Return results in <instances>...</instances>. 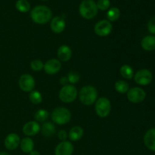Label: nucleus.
<instances>
[{
	"label": "nucleus",
	"instance_id": "nucleus-1",
	"mask_svg": "<svg viewBox=\"0 0 155 155\" xmlns=\"http://www.w3.org/2000/svg\"><path fill=\"white\" fill-rule=\"evenodd\" d=\"M30 18L35 24L43 25L51 21L52 12L48 6L37 5L30 12Z\"/></svg>",
	"mask_w": 155,
	"mask_h": 155
},
{
	"label": "nucleus",
	"instance_id": "nucleus-2",
	"mask_svg": "<svg viewBox=\"0 0 155 155\" xmlns=\"http://www.w3.org/2000/svg\"><path fill=\"white\" fill-rule=\"evenodd\" d=\"M79 98L84 105H92L98 99V92L96 88L87 85L81 88L79 92Z\"/></svg>",
	"mask_w": 155,
	"mask_h": 155
},
{
	"label": "nucleus",
	"instance_id": "nucleus-3",
	"mask_svg": "<svg viewBox=\"0 0 155 155\" xmlns=\"http://www.w3.org/2000/svg\"><path fill=\"white\" fill-rule=\"evenodd\" d=\"M98 8L94 0H83L79 6V13L82 18L86 20H92L98 14Z\"/></svg>",
	"mask_w": 155,
	"mask_h": 155
},
{
	"label": "nucleus",
	"instance_id": "nucleus-4",
	"mask_svg": "<svg viewBox=\"0 0 155 155\" xmlns=\"http://www.w3.org/2000/svg\"><path fill=\"white\" fill-rule=\"evenodd\" d=\"M51 120L58 125H64L70 122L72 115L71 111L64 107H58L50 114Z\"/></svg>",
	"mask_w": 155,
	"mask_h": 155
},
{
	"label": "nucleus",
	"instance_id": "nucleus-5",
	"mask_svg": "<svg viewBox=\"0 0 155 155\" xmlns=\"http://www.w3.org/2000/svg\"><path fill=\"white\" fill-rule=\"evenodd\" d=\"M77 89L74 85L68 84L64 86L60 89L58 93V98L62 102L71 103L75 101L77 98Z\"/></svg>",
	"mask_w": 155,
	"mask_h": 155
},
{
	"label": "nucleus",
	"instance_id": "nucleus-6",
	"mask_svg": "<svg viewBox=\"0 0 155 155\" xmlns=\"http://www.w3.org/2000/svg\"><path fill=\"white\" fill-rule=\"evenodd\" d=\"M95 110L99 117H107L111 110V103L106 97H101L95 101Z\"/></svg>",
	"mask_w": 155,
	"mask_h": 155
},
{
	"label": "nucleus",
	"instance_id": "nucleus-7",
	"mask_svg": "<svg viewBox=\"0 0 155 155\" xmlns=\"http://www.w3.org/2000/svg\"><path fill=\"white\" fill-rule=\"evenodd\" d=\"M113 30L111 22L107 20H101L97 22L94 27V32L100 37H105L109 36Z\"/></svg>",
	"mask_w": 155,
	"mask_h": 155
},
{
	"label": "nucleus",
	"instance_id": "nucleus-8",
	"mask_svg": "<svg viewBox=\"0 0 155 155\" xmlns=\"http://www.w3.org/2000/svg\"><path fill=\"white\" fill-rule=\"evenodd\" d=\"M127 98L133 104H139L142 102L146 98V92L142 88L133 87L129 89L127 93Z\"/></svg>",
	"mask_w": 155,
	"mask_h": 155
},
{
	"label": "nucleus",
	"instance_id": "nucleus-9",
	"mask_svg": "<svg viewBox=\"0 0 155 155\" xmlns=\"http://www.w3.org/2000/svg\"><path fill=\"white\" fill-rule=\"evenodd\" d=\"M18 84H19L20 89L23 92H30L34 90L36 81L32 75L29 74H24L20 77Z\"/></svg>",
	"mask_w": 155,
	"mask_h": 155
},
{
	"label": "nucleus",
	"instance_id": "nucleus-10",
	"mask_svg": "<svg viewBox=\"0 0 155 155\" xmlns=\"http://www.w3.org/2000/svg\"><path fill=\"white\" fill-rule=\"evenodd\" d=\"M133 77L135 82L139 86H148L153 80L152 73L148 69L139 70Z\"/></svg>",
	"mask_w": 155,
	"mask_h": 155
},
{
	"label": "nucleus",
	"instance_id": "nucleus-11",
	"mask_svg": "<svg viewBox=\"0 0 155 155\" xmlns=\"http://www.w3.org/2000/svg\"><path fill=\"white\" fill-rule=\"evenodd\" d=\"M61 69V62L58 58H51L44 64L43 70L48 75H54Z\"/></svg>",
	"mask_w": 155,
	"mask_h": 155
},
{
	"label": "nucleus",
	"instance_id": "nucleus-12",
	"mask_svg": "<svg viewBox=\"0 0 155 155\" xmlns=\"http://www.w3.org/2000/svg\"><path fill=\"white\" fill-rule=\"evenodd\" d=\"M74 148L73 144L69 141H62L57 145L54 149L55 155H72Z\"/></svg>",
	"mask_w": 155,
	"mask_h": 155
},
{
	"label": "nucleus",
	"instance_id": "nucleus-13",
	"mask_svg": "<svg viewBox=\"0 0 155 155\" xmlns=\"http://www.w3.org/2000/svg\"><path fill=\"white\" fill-rule=\"evenodd\" d=\"M41 127L38 122L36 120L29 121V122L26 123L24 126H23L22 131L24 135H26L28 137H31V136H34L37 135L38 133L40 132Z\"/></svg>",
	"mask_w": 155,
	"mask_h": 155
},
{
	"label": "nucleus",
	"instance_id": "nucleus-14",
	"mask_svg": "<svg viewBox=\"0 0 155 155\" xmlns=\"http://www.w3.org/2000/svg\"><path fill=\"white\" fill-rule=\"evenodd\" d=\"M21 139L18 134L15 133H9L5 137L4 141V145L6 149L9 151H14L20 146Z\"/></svg>",
	"mask_w": 155,
	"mask_h": 155
},
{
	"label": "nucleus",
	"instance_id": "nucleus-15",
	"mask_svg": "<svg viewBox=\"0 0 155 155\" xmlns=\"http://www.w3.org/2000/svg\"><path fill=\"white\" fill-rule=\"evenodd\" d=\"M66 27V23L64 19L61 17L55 16L51 18L50 21V28L54 33H61L64 30Z\"/></svg>",
	"mask_w": 155,
	"mask_h": 155
},
{
	"label": "nucleus",
	"instance_id": "nucleus-16",
	"mask_svg": "<svg viewBox=\"0 0 155 155\" xmlns=\"http://www.w3.org/2000/svg\"><path fill=\"white\" fill-rule=\"evenodd\" d=\"M143 141L148 149L155 152V128L150 129L145 133Z\"/></svg>",
	"mask_w": 155,
	"mask_h": 155
},
{
	"label": "nucleus",
	"instance_id": "nucleus-17",
	"mask_svg": "<svg viewBox=\"0 0 155 155\" xmlns=\"http://www.w3.org/2000/svg\"><path fill=\"white\" fill-rule=\"evenodd\" d=\"M57 55L61 62L69 61L72 58V50L68 45H62L58 48Z\"/></svg>",
	"mask_w": 155,
	"mask_h": 155
},
{
	"label": "nucleus",
	"instance_id": "nucleus-18",
	"mask_svg": "<svg viewBox=\"0 0 155 155\" xmlns=\"http://www.w3.org/2000/svg\"><path fill=\"white\" fill-rule=\"evenodd\" d=\"M84 130L80 126H74L70 130L68 133V138L72 142H77L83 138Z\"/></svg>",
	"mask_w": 155,
	"mask_h": 155
},
{
	"label": "nucleus",
	"instance_id": "nucleus-19",
	"mask_svg": "<svg viewBox=\"0 0 155 155\" xmlns=\"http://www.w3.org/2000/svg\"><path fill=\"white\" fill-rule=\"evenodd\" d=\"M141 46L145 51H154L155 50V36L148 35L145 36L141 41Z\"/></svg>",
	"mask_w": 155,
	"mask_h": 155
},
{
	"label": "nucleus",
	"instance_id": "nucleus-20",
	"mask_svg": "<svg viewBox=\"0 0 155 155\" xmlns=\"http://www.w3.org/2000/svg\"><path fill=\"white\" fill-rule=\"evenodd\" d=\"M35 144L33 139L30 137H25L22 139L20 142V147L21 151L26 154H29L34 150Z\"/></svg>",
	"mask_w": 155,
	"mask_h": 155
},
{
	"label": "nucleus",
	"instance_id": "nucleus-21",
	"mask_svg": "<svg viewBox=\"0 0 155 155\" xmlns=\"http://www.w3.org/2000/svg\"><path fill=\"white\" fill-rule=\"evenodd\" d=\"M41 133L45 137L49 138L54 136L56 133L55 126L51 122H45L41 127Z\"/></svg>",
	"mask_w": 155,
	"mask_h": 155
},
{
	"label": "nucleus",
	"instance_id": "nucleus-22",
	"mask_svg": "<svg viewBox=\"0 0 155 155\" xmlns=\"http://www.w3.org/2000/svg\"><path fill=\"white\" fill-rule=\"evenodd\" d=\"M120 74L124 78L131 80L134 77V71L133 68L129 64H124L120 68Z\"/></svg>",
	"mask_w": 155,
	"mask_h": 155
},
{
	"label": "nucleus",
	"instance_id": "nucleus-23",
	"mask_svg": "<svg viewBox=\"0 0 155 155\" xmlns=\"http://www.w3.org/2000/svg\"><path fill=\"white\" fill-rule=\"evenodd\" d=\"M120 17V11L117 7H112L107 10V18L110 22L117 21Z\"/></svg>",
	"mask_w": 155,
	"mask_h": 155
},
{
	"label": "nucleus",
	"instance_id": "nucleus-24",
	"mask_svg": "<svg viewBox=\"0 0 155 155\" xmlns=\"http://www.w3.org/2000/svg\"><path fill=\"white\" fill-rule=\"evenodd\" d=\"M114 89L118 93L125 94L130 89V85L125 80H117L114 84Z\"/></svg>",
	"mask_w": 155,
	"mask_h": 155
},
{
	"label": "nucleus",
	"instance_id": "nucleus-25",
	"mask_svg": "<svg viewBox=\"0 0 155 155\" xmlns=\"http://www.w3.org/2000/svg\"><path fill=\"white\" fill-rule=\"evenodd\" d=\"M15 8L21 13H27L30 10V4L27 0H18L15 3Z\"/></svg>",
	"mask_w": 155,
	"mask_h": 155
},
{
	"label": "nucleus",
	"instance_id": "nucleus-26",
	"mask_svg": "<svg viewBox=\"0 0 155 155\" xmlns=\"http://www.w3.org/2000/svg\"><path fill=\"white\" fill-rule=\"evenodd\" d=\"M50 114L45 109H39L34 114V118L36 122H45L49 117Z\"/></svg>",
	"mask_w": 155,
	"mask_h": 155
},
{
	"label": "nucleus",
	"instance_id": "nucleus-27",
	"mask_svg": "<svg viewBox=\"0 0 155 155\" xmlns=\"http://www.w3.org/2000/svg\"><path fill=\"white\" fill-rule=\"evenodd\" d=\"M29 99L33 104H39L42 101V95L37 90H33L30 92Z\"/></svg>",
	"mask_w": 155,
	"mask_h": 155
},
{
	"label": "nucleus",
	"instance_id": "nucleus-28",
	"mask_svg": "<svg viewBox=\"0 0 155 155\" xmlns=\"http://www.w3.org/2000/svg\"><path fill=\"white\" fill-rule=\"evenodd\" d=\"M44 68V63L39 59H35L30 62V68L33 70V71L36 72H39V71H42Z\"/></svg>",
	"mask_w": 155,
	"mask_h": 155
},
{
	"label": "nucleus",
	"instance_id": "nucleus-29",
	"mask_svg": "<svg viewBox=\"0 0 155 155\" xmlns=\"http://www.w3.org/2000/svg\"><path fill=\"white\" fill-rule=\"evenodd\" d=\"M67 77H68L69 83L72 85L79 83L80 80V76L77 71H71V72H69L68 74Z\"/></svg>",
	"mask_w": 155,
	"mask_h": 155
},
{
	"label": "nucleus",
	"instance_id": "nucleus-30",
	"mask_svg": "<svg viewBox=\"0 0 155 155\" xmlns=\"http://www.w3.org/2000/svg\"><path fill=\"white\" fill-rule=\"evenodd\" d=\"M96 5L98 10L107 11L110 7V0H98Z\"/></svg>",
	"mask_w": 155,
	"mask_h": 155
},
{
	"label": "nucleus",
	"instance_id": "nucleus-31",
	"mask_svg": "<svg viewBox=\"0 0 155 155\" xmlns=\"http://www.w3.org/2000/svg\"><path fill=\"white\" fill-rule=\"evenodd\" d=\"M147 28L148 32L152 35H155V16L152 17L149 19L147 24Z\"/></svg>",
	"mask_w": 155,
	"mask_h": 155
},
{
	"label": "nucleus",
	"instance_id": "nucleus-32",
	"mask_svg": "<svg viewBox=\"0 0 155 155\" xmlns=\"http://www.w3.org/2000/svg\"><path fill=\"white\" fill-rule=\"evenodd\" d=\"M58 137L60 139L61 141H66V139H68V133H67L66 130H59V132L58 133Z\"/></svg>",
	"mask_w": 155,
	"mask_h": 155
},
{
	"label": "nucleus",
	"instance_id": "nucleus-33",
	"mask_svg": "<svg viewBox=\"0 0 155 155\" xmlns=\"http://www.w3.org/2000/svg\"><path fill=\"white\" fill-rule=\"evenodd\" d=\"M60 83L62 85V86H66L69 83V81H68V79L67 77H61L60 79Z\"/></svg>",
	"mask_w": 155,
	"mask_h": 155
},
{
	"label": "nucleus",
	"instance_id": "nucleus-34",
	"mask_svg": "<svg viewBox=\"0 0 155 155\" xmlns=\"http://www.w3.org/2000/svg\"><path fill=\"white\" fill-rule=\"evenodd\" d=\"M29 155H41L40 153L38 151L36 150H33L30 153H29Z\"/></svg>",
	"mask_w": 155,
	"mask_h": 155
},
{
	"label": "nucleus",
	"instance_id": "nucleus-35",
	"mask_svg": "<svg viewBox=\"0 0 155 155\" xmlns=\"http://www.w3.org/2000/svg\"><path fill=\"white\" fill-rule=\"evenodd\" d=\"M0 155H11L9 153L6 152V151H1L0 152Z\"/></svg>",
	"mask_w": 155,
	"mask_h": 155
},
{
	"label": "nucleus",
	"instance_id": "nucleus-36",
	"mask_svg": "<svg viewBox=\"0 0 155 155\" xmlns=\"http://www.w3.org/2000/svg\"><path fill=\"white\" fill-rule=\"evenodd\" d=\"M41 1H48V0H41Z\"/></svg>",
	"mask_w": 155,
	"mask_h": 155
}]
</instances>
